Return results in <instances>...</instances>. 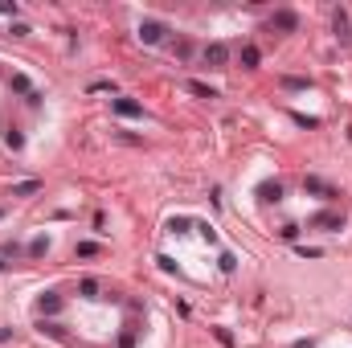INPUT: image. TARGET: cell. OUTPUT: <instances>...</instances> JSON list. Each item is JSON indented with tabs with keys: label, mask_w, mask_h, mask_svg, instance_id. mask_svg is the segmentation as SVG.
I'll return each instance as SVG.
<instances>
[{
	"label": "cell",
	"mask_w": 352,
	"mask_h": 348,
	"mask_svg": "<svg viewBox=\"0 0 352 348\" xmlns=\"http://www.w3.org/2000/svg\"><path fill=\"white\" fill-rule=\"evenodd\" d=\"M37 324L70 348H135L144 307L98 279H82L50 291L37 303Z\"/></svg>",
	"instance_id": "6da1fadb"
},
{
	"label": "cell",
	"mask_w": 352,
	"mask_h": 348,
	"mask_svg": "<svg viewBox=\"0 0 352 348\" xmlns=\"http://www.w3.org/2000/svg\"><path fill=\"white\" fill-rule=\"evenodd\" d=\"M266 217L278 226V234H336L344 226V201L324 180H274L266 184Z\"/></svg>",
	"instance_id": "7a4b0ae2"
}]
</instances>
